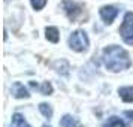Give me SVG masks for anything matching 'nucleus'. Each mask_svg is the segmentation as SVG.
Masks as SVG:
<instances>
[{"instance_id": "f257e3e1", "label": "nucleus", "mask_w": 133, "mask_h": 127, "mask_svg": "<svg viewBox=\"0 0 133 127\" xmlns=\"http://www.w3.org/2000/svg\"><path fill=\"white\" fill-rule=\"evenodd\" d=\"M102 60L109 72L118 73L132 67V58L124 48L118 45H108L102 51Z\"/></svg>"}, {"instance_id": "f03ea898", "label": "nucleus", "mask_w": 133, "mask_h": 127, "mask_svg": "<svg viewBox=\"0 0 133 127\" xmlns=\"http://www.w3.org/2000/svg\"><path fill=\"white\" fill-rule=\"evenodd\" d=\"M67 43H69V48L75 52H85L88 51V46H90V39L84 30H75L70 33Z\"/></svg>"}, {"instance_id": "7ed1b4c3", "label": "nucleus", "mask_w": 133, "mask_h": 127, "mask_svg": "<svg viewBox=\"0 0 133 127\" xmlns=\"http://www.w3.org/2000/svg\"><path fill=\"white\" fill-rule=\"evenodd\" d=\"M120 36L123 42L133 46V12H127L120 25Z\"/></svg>"}, {"instance_id": "20e7f679", "label": "nucleus", "mask_w": 133, "mask_h": 127, "mask_svg": "<svg viewBox=\"0 0 133 127\" xmlns=\"http://www.w3.org/2000/svg\"><path fill=\"white\" fill-rule=\"evenodd\" d=\"M61 8H63L64 14L67 15V18L72 19V21H76L84 12V8L79 3L73 2V0H63L61 2Z\"/></svg>"}, {"instance_id": "39448f33", "label": "nucleus", "mask_w": 133, "mask_h": 127, "mask_svg": "<svg viewBox=\"0 0 133 127\" xmlns=\"http://www.w3.org/2000/svg\"><path fill=\"white\" fill-rule=\"evenodd\" d=\"M99 15H100V18H102L105 24L111 25L114 23V19L117 18V15H118V9L115 6H111V5H105V6L99 9Z\"/></svg>"}, {"instance_id": "423d86ee", "label": "nucleus", "mask_w": 133, "mask_h": 127, "mask_svg": "<svg viewBox=\"0 0 133 127\" xmlns=\"http://www.w3.org/2000/svg\"><path fill=\"white\" fill-rule=\"evenodd\" d=\"M11 93L15 99H29L30 97V93L25 88L21 82H14L12 87H11Z\"/></svg>"}, {"instance_id": "0eeeda50", "label": "nucleus", "mask_w": 133, "mask_h": 127, "mask_svg": "<svg viewBox=\"0 0 133 127\" xmlns=\"http://www.w3.org/2000/svg\"><path fill=\"white\" fill-rule=\"evenodd\" d=\"M118 96L121 100L126 103H133V85H127V87H120L118 88Z\"/></svg>"}, {"instance_id": "6e6552de", "label": "nucleus", "mask_w": 133, "mask_h": 127, "mask_svg": "<svg viewBox=\"0 0 133 127\" xmlns=\"http://www.w3.org/2000/svg\"><path fill=\"white\" fill-rule=\"evenodd\" d=\"M30 87L31 88H36L41 94H43V96H49V94H52V91H54V88H52V85H51V82H42V84L39 85L36 84L35 81H31L30 82Z\"/></svg>"}, {"instance_id": "1a4fd4ad", "label": "nucleus", "mask_w": 133, "mask_h": 127, "mask_svg": "<svg viewBox=\"0 0 133 127\" xmlns=\"http://www.w3.org/2000/svg\"><path fill=\"white\" fill-rule=\"evenodd\" d=\"M45 37H46V41H49V42L57 43L58 41H60V31H58L57 27L49 25V27L45 29Z\"/></svg>"}, {"instance_id": "9d476101", "label": "nucleus", "mask_w": 133, "mask_h": 127, "mask_svg": "<svg viewBox=\"0 0 133 127\" xmlns=\"http://www.w3.org/2000/svg\"><path fill=\"white\" fill-rule=\"evenodd\" d=\"M102 127H126V123L117 115H111L108 120L103 121Z\"/></svg>"}, {"instance_id": "9b49d317", "label": "nucleus", "mask_w": 133, "mask_h": 127, "mask_svg": "<svg viewBox=\"0 0 133 127\" xmlns=\"http://www.w3.org/2000/svg\"><path fill=\"white\" fill-rule=\"evenodd\" d=\"M54 70L57 73H60V75H63V76H66V75H69V63L64 60H58L54 63Z\"/></svg>"}, {"instance_id": "f8f14e48", "label": "nucleus", "mask_w": 133, "mask_h": 127, "mask_svg": "<svg viewBox=\"0 0 133 127\" xmlns=\"http://www.w3.org/2000/svg\"><path fill=\"white\" fill-rule=\"evenodd\" d=\"M11 123H12V127H31L30 124L27 123V120H25L21 114H18V112L12 115V120H11Z\"/></svg>"}, {"instance_id": "ddd939ff", "label": "nucleus", "mask_w": 133, "mask_h": 127, "mask_svg": "<svg viewBox=\"0 0 133 127\" xmlns=\"http://www.w3.org/2000/svg\"><path fill=\"white\" fill-rule=\"evenodd\" d=\"M60 126L61 127H76L78 126V120L75 117H72V115L66 114L60 118Z\"/></svg>"}, {"instance_id": "4468645a", "label": "nucleus", "mask_w": 133, "mask_h": 127, "mask_svg": "<svg viewBox=\"0 0 133 127\" xmlns=\"http://www.w3.org/2000/svg\"><path fill=\"white\" fill-rule=\"evenodd\" d=\"M39 112H41L46 120H51V118H52V114H54L52 106H51L49 103H45V102H42L39 105Z\"/></svg>"}, {"instance_id": "2eb2a0df", "label": "nucleus", "mask_w": 133, "mask_h": 127, "mask_svg": "<svg viewBox=\"0 0 133 127\" xmlns=\"http://www.w3.org/2000/svg\"><path fill=\"white\" fill-rule=\"evenodd\" d=\"M46 3H48V0H30V5L35 11H42L46 6Z\"/></svg>"}, {"instance_id": "dca6fc26", "label": "nucleus", "mask_w": 133, "mask_h": 127, "mask_svg": "<svg viewBox=\"0 0 133 127\" xmlns=\"http://www.w3.org/2000/svg\"><path fill=\"white\" fill-rule=\"evenodd\" d=\"M124 115H126L130 121H133V111H126V112H124Z\"/></svg>"}, {"instance_id": "f3484780", "label": "nucleus", "mask_w": 133, "mask_h": 127, "mask_svg": "<svg viewBox=\"0 0 133 127\" xmlns=\"http://www.w3.org/2000/svg\"><path fill=\"white\" fill-rule=\"evenodd\" d=\"M43 127H51V126H48V124H43Z\"/></svg>"}, {"instance_id": "a211bd4d", "label": "nucleus", "mask_w": 133, "mask_h": 127, "mask_svg": "<svg viewBox=\"0 0 133 127\" xmlns=\"http://www.w3.org/2000/svg\"><path fill=\"white\" fill-rule=\"evenodd\" d=\"M76 127H84V126H76Z\"/></svg>"}]
</instances>
